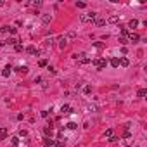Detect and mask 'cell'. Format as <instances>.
I'll return each mask as SVG.
<instances>
[{
  "instance_id": "1",
  "label": "cell",
  "mask_w": 147,
  "mask_h": 147,
  "mask_svg": "<svg viewBox=\"0 0 147 147\" xmlns=\"http://www.w3.org/2000/svg\"><path fill=\"white\" fill-rule=\"evenodd\" d=\"M97 16H99L97 12H87V14H82L80 19H82V23H92V21L97 17Z\"/></svg>"
},
{
  "instance_id": "2",
  "label": "cell",
  "mask_w": 147,
  "mask_h": 147,
  "mask_svg": "<svg viewBox=\"0 0 147 147\" xmlns=\"http://www.w3.org/2000/svg\"><path fill=\"white\" fill-rule=\"evenodd\" d=\"M92 62H93V66H95L99 71H100V69H106V66H107V61H106L104 57H97V59H93Z\"/></svg>"
},
{
  "instance_id": "3",
  "label": "cell",
  "mask_w": 147,
  "mask_h": 147,
  "mask_svg": "<svg viewBox=\"0 0 147 147\" xmlns=\"http://www.w3.org/2000/svg\"><path fill=\"white\" fill-rule=\"evenodd\" d=\"M73 57H75L76 61H80V62H82V64H88V62H90V59L87 57V54H75V55H73Z\"/></svg>"
},
{
  "instance_id": "4",
  "label": "cell",
  "mask_w": 147,
  "mask_h": 147,
  "mask_svg": "<svg viewBox=\"0 0 147 147\" xmlns=\"http://www.w3.org/2000/svg\"><path fill=\"white\" fill-rule=\"evenodd\" d=\"M126 40H128V43L131 42V43H137L138 40H140V36H138V33H128L126 35Z\"/></svg>"
},
{
  "instance_id": "5",
  "label": "cell",
  "mask_w": 147,
  "mask_h": 147,
  "mask_svg": "<svg viewBox=\"0 0 147 147\" xmlns=\"http://www.w3.org/2000/svg\"><path fill=\"white\" fill-rule=\"evenodd\" d=\"M54 142H55V140H54L52 137H47V138H43V145H45V147H52V145H54Z\"/></svg>"
},
{
  "instance_id": "6",
  "label": "cell",
  "mask_w": 147,
  "mask_h": 147,
  "mask_svg": "<svg viewBox=\"0 0 147 147\" xmlns=\"http://www.w3.org/2000/svg\"><path fill=\"white\" fill-rule=\"evenodd\" d=\"M93 23L97 24V26H104V24H106V19H104V17H100V16H97V17L93 19Z\"/></svg>"
},
{
  "instance_id": "7",
  "label": "cell",
  "mask_w": 147,
  "mask_h": 147,
  "mask_svg": "<svg viewBox=\"0 0 147 147\" xmlns=\"http://www.w3.org/2000/svg\"><path fill=\"white\" fill-rule=\"evenodd\" d=\"M61 113H62V114H71V113H73V109H71L68 104H64V106L61 107Z\"/></svg>"
},
{
  "instance_id": "8",
  "label": "cell",
  "mask_w": 147,
  "mask_h": 147,
  "mask_svg": "<svg viewBox=\"0 0 147 147\" xmlns=\"http://www.w3.org/2000/svg\"><path fill=\"white\" fill-rule=\"evenodd\" d=\"M50 21H52V16H50V14H43V16H42V23L43 24H49Z\"/></svg>"
},
{
  "instance_id": "9",
  "label": "cell",
  "mask_w": 147,
  "mask_h": 147,
  "mask_svg": "<svg viewBox=\"0 0 147 147\" xmlns=\"http://www.w3.org/2000/svg\"><path fill=\"white\" fill-rule=\"evenodd\" d=\"M11 73H12V68H11V66H7V68H4V71L0 73V75L7 78V76H11Z\"/></svg>"
},
{
  "instance_id": "10",
  "label": "cell",
  "mask_w": 147,
  "mask_h": 147,
  "mask_svg": "<svg viewBox=\"0 0 147 147\" xmlns=\"http://www.w3.org/2000/svg\"><path fill=\"white\" fill-rule=\"evenodd\" d=\"M26 5L35 7V9H38V7H42V2H40V0H35V2H26Z\"/></svg>"
},
{
  "instance_id": "11",
  "label": "cell",
  "mask_w": 147,
  "mask_h": 147,
  "mask_svg": "<svg viewBox=\"0 0 147 147\" xmlns=\"http://www.w3.org/2000/svg\"><path fill=\"white\" fill-rule=\"evenodd\" d=\"M11 147H19V137H11Z\"/></svg>"
},
{
  "instance_id": "12",
  "label": "cell",
  "mask_w": 147,
  "mask_h": 147,
  "mask_svg": "<svg viewBox=\"0 0 147 147\" xmlns=\"http://www.w3.org/2000/svg\"><path fill=\"white\" fill-rule=\"evenodd\" d=\"M118 21H120V16H118V14H111L109 19H107V23H118Z\"/></svg>"
},
{
  "instance_id": "13",
  "label": "cell",
  "mask_w": 147,
  "mask_h": 147,
  "mask_svg": "<svg viewBox=\"0 0 147 147\" xmlns=\"http://www.w3.org/2000/svg\"><path fill=\"white\" fill-rule=\"evenodd\" d=\"M7 135H9V131H7V128H0V140H4V138H7Z\"/></svg>"
},
{
  "instance_id": "14",
  "label": "cell",
  "mask_w": 147,
  "mask_h": 147,
  "mask_svg": "<svg viewBox=\"0 0 147 147\" xmlns=\"http://www.w3.org/2000/svg\"><path fill=\"white\" fill-rule=\"evenodd\" d=\"M66 45H68V40H66V36H61V38H59V47L64 49Z\"/></svg>"
},
{
  "instance_id": "15",
  "label": "cell",
  "mask_w": 147,
  "mask_h": 147,
  "mask_svg": "<svg viewBox=\"0 0 147 147\" xmlns=\"http://www.w3.org/2000/svg\"><path fill=\"white\" fill-rule=\"evenodd\" d=\"M109 64H111L113 68H120V59H116V57H113L111 61H109Z\"/></svg>"
},
{
  "instance_id": "16",
  "label": "cell",
  "mask_w": 147,
  "mask_h": 147,
  "mask_svg": "<svg viewBox=\"0 0 147 147\" xmlns=\"http://www.w3.org/2000/svg\"><path fill=\"white\" fill-rule=\"evenodd\" d=\"M128 64H130V61L126 57H121L120 59V66H123V68H128Z\"/></svg>"
},
{
  "instance_id": "17",
  "label": "cell",
  "mask_w": 147,
  "mask_h": 147,
  "mask_svg": "<svg viewBox=\"0 0 147 147\" xmlns=\"http://www.w3.org/2000/svg\"><path fill=\"white\" fill-rule=\"evenodd\" d=\"M16 71H17V73H23V75H26V73H28V66H17Z\"/></svg>"
},
{
  "instance_id": "18",
  "label": "cell",
  "mask_w": 147,
  "mask_h": 147,
  "mask_svg": "<svg viewBox=\"0 0 147 147\" xmlns=\"http://www.w3.org/2000/svg\"><path fill=\"white\" fill-rule=\"evenodd\" d=\"M26 52H28V54H31V55H35V54H38V50H36V49L31 45V47H28V49H26Z\"/></svg>"
},
{
  "instance_id": "19",
  "label": "cell",
  "mask_w": 147,
  "mask_h": 147,
  "mask_svg": "<svg viewBox=\"0 0 147 147\" xmlns=\"http://www.w3.org/2000/svg\"><path fill=\"white\" fill-rule=\"evenodd\" d=\"M73 38H76V31H69L66 35V40H73Z\"/></svg>"
},
{
  "instance_id": "20",
  "label": "cell",
  "mask_w": 147,
  "mask_h": 147,
  "mask_svg": "<svg viewBox=\"0 0 147 147\" xmlns=\"http://www.w3.org/2000/svg\"><path fill=\"white\" fill-rule=\"evenodd\" d=\"M66 126H68V128H69V130H76V128H78V125H76V123H75V121H69V123H68V125H66Z\"/></svg>"
},
{
  "instance_id": "21",
  "label": "cell",
  "mask_w": 147,
  "mask_h": 147,
  "mask_svg": "<svg viewBox=\"0 0 147 147\" xmlns=\"http://www.w3.org/2000/svg\"><path fill=\"white\" fill-rule=\"evenodd\" d=\"M137 26H138V21L137 19H131L130 23H128V28H137Z\"/></svg>"
},
{
  "instance_id": "22",
  "label": "cell",
  "mask_w": 147,
  "mask_h": 147,
  "mask_svg": "<svg viewBox=\"0 0 147 147\" xmlns=\"http://www.w3.org/2000/svg\"><path fill=\"white\" fill-rule=\"evenodd\" d=\"M137 95H138V97H145V95H147V90H145V88H140V90L137 92Z\"/></svg>"
},
{
  "instance_id": "23",
  "label": "cell",
  "mask_w": 147,
  "mask_h": 147,
  "mask_svg": "<svg viewBox=\"0 0 147 147\" xmlns=\"http://www.w3.org/2000/svg\"><path fill=\"white\" fill-rule=\"evenodd\" d=\"M45 135H47V137H52V135H54L52 126H47V128H45Z\"/></svg>"
},
{
  "instance_id": "24",
  "label": "cell",
  "mask_w": 147,
  "mask_h": 147,
  "mask_svg": "<svg viewBox=\"0 0 147 147\" xmlns=\"http://www.w3.org/2000/svg\"><path fill=\"white\" fill-rule=\"evenodd\" d=\"M104 137H107V138H111V137H114V131L109 128V130H106V133H104Z\"/></svg>"
},
{
  "instance_id": "25",
  "label": "cell",
  "mask_w": 147,
  "mask_h": 147,
  "mask_svg": "<svg viewBox=\"0 0 147 147\" xmlns=\"http://www.w3.org/2000/svg\"><path fill=\"white\" fill-rule=\"evenodd\" d=\"M14 49H16V52H21V50H23V43H16V45H14Z\"/></svg>"
},
{
  "instance_id": "26",
  "label": "cell",
  "mask_w": 147,
  "mask_h": 147,
  "mask_svg": "<svg viewBox=\"0 0 147 147\" xmlns=\"http://www.w3.org/2000/svg\"><path fill=\"white\" fill-rule=\"evenodd\" d=\"M120 43H121V45H126V43H128L126 36H120Z\"/></svg>"
},
{
  "instance_id": "27",
  "label": "cell",
  "mask_w": 147,
  "mask_h": 147,
  "mask_svg": "<svg viewBox=\"0 0 147 147\" xmlns=\"http://www.w3.org/2000/svg\"><path fill=\"white\" fill-rule=\"evenodd\" d=\"M83 92H85L87 95H88V93H92V87H90V85H87V87L83 88Z\"/></svg>"
},
{
  "instance_id": "28",
  "label": "cell",
  "mask_w": 147,
  "mask_h": 147,
  "mask_svg": "<svg viewBox=\"0 0 147 147\" xmlns=\"http://www.w3.org/2000/svg\"><path fill=\"white\" fill-rule=\"evenodd\" d=\"M76 7H78V9H85L87 4H85V2H76Z\"/></svg>"
},
{
  "instance_id": "29",
  "label": "cell",
  "mask_w": 147,
  "mask_h": 147,
  "mask_svg": "<svg viewBox=\"0 0 147 147\" xmlns=\"http://www.w3.org/2000/svg\"><path fill=\"white\" fill-rule=\"evenodd\" d=\"M38 66H40V68H45V66H47V61H45V59H42V61L38 62Z\"/></svg>"
},
{
  "instance_id": "30",
  "label": "cell",
  "mask_w": 147,
  "mask_h": 147,
  "mask_svg": "<svg viewBox=\"0 0 147 147\" xmlns=\"http://www.w3.org/2000/svg\"><path fill=\"white\" fill-rule=\"evenodd\" d=\"M7 31L12 33V35H16V28H14V26H9V29H7Z\"/></svg>"
},
{
  "instance_id": "31",
  "label": "cell",
  "mask_w": 147,
  "mask_h": 147,
  "mask_svg": "<svg viewBox=\"0 0 147 147\" xmlns=\"http://www.w3.org/2000/svg\"><path fill=\"white\" fill-rule=\"evenodd\" d=\"M93 45H95V47H97V49H102V47H104V43H100V42H95V43H93Z\"/></svg>"
},
{
  "instance_id": "32",
  "label": "cell",
  "mask_w": 147,
  "mask_h": 147,
  "mask_svg": "<svg viewBox=\"0 0 147 147\" xmlns=\"http://www.w3.org/2000/svg\"><path fill=\"white\" fill-rule=\"evenodd\" d=\"M54 147H64V142H54Z\"/></svg>"
},
{
  "instance_id": "33",
  "label": "cell",
  "mask_w": 147,
  "mask_h": 147,
  "mask_svg": "<svg viewBox=\"0 0 147 147\" xmlns=\"http://www.w3.org/2000/svg\"><path fill=\"white\" fill-rule=\"evenodd\" d=\"M26 135H28L26 130H21V131H19V137H26Z\"/></svg>"
},
{
  "instance_id": "34",
  "label": "cell",
  "mask_w": 147,
  "mask_h": 147,
  "mask_svg": "<svg viewBox=\"0 0 147 147\" xmlns=\"http://www.w3.org/2000/svg\"><path fill=\"white\" fill-rule=\"evenodd\" d=\"M7 29H9V26H2L0 28V33H7Z\"/></svg>"
},
{
  "instance_id": "35",
  "label": "cell",
  "mask_w": 147,
  "mask_h": 147,
  "mask_svg": "<svg viewBox=\"0 0 147 147\" xmlns=\"http://www.w3.org/2000/svg\"><path fill=\"white\" fill-rule=\"evenodd\" d=\"M123 137H125V138H130V137H131V135H130V131H128V130H126V131H125V133H123Z\"/></svg>"
},
{
  "instance_id": "36",
  "label": "cell",
  "mask_w": 147,
  "mask_h": 147,
  "mask_svg": "<svg viewBox=\"0 0 147 147\" xmlns=\"http://www.w3.org/2000/svg\"><path fill=\"white\" fill-rule=\"evenodd\" d=\"M49 71L52 73V75H55V68H52V66H49Z\"/></svg>"
},
{
  "instance_id": "37",
  "label": "cell",
  "mask_w": 147,
  "mask_h": 147,
  "mask_svg": "<svg viewBox=\"0 0 147 147\" xmlns=\"http://www.w3.org/2000/svg\"><path fill=\"white\" fill-rule=\"evenodd\" d=\"M2 5H4V0H0V7H2Z\"/></svg>"
},
{
  "instance_id": "38",
  "label": "cell",
  "mask_w": 147,
  "mask_h": 147,
  "mask_svg": "<svg viewBox=\"0 0 147 147\" xmlns=\"http://www.w3.org/2000/svg\"><path fill=\"white\" fill-rule=\"evenodd\" d=\"M135 147H138V145H135Z\"/></svg>"
},
{
  "instance_id": "39",
  "label": "cell",
  "mask_w": 147,
  "mask_h": 147,
  "mask_svg": "<svg viewBox=\"0 0 147 147\" xmlns=\"http://www.w3.org/2000/svg\"><path fill=\"white\" fill-rule=\"evenodd\" d=\"M43 147H45V145H43Z\"/></svg>"
}]
</instances>
